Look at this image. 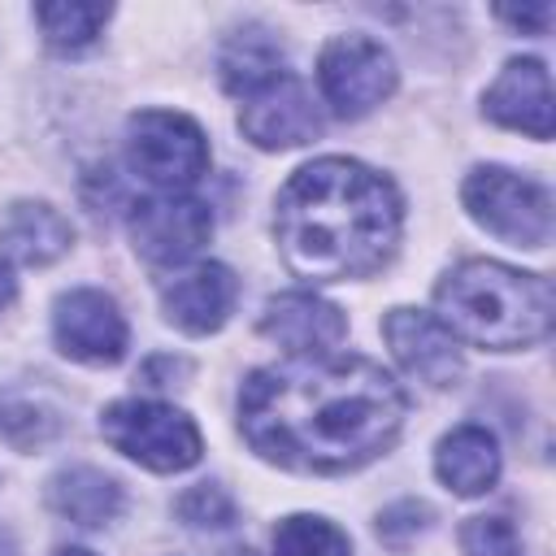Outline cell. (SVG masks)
<instances>
[{
	"label": "cell",
	"instance_id": "cell-11",
	"mask_svg": "<svg viewBox=\"0 0 556 556\" xmlns=\"http://www.w3.org/2000/svg\"><path fill=\"white\" fill-rule=\"evenodd\" d=\"M382 339L408 378L426 387H452L460 378V343L447 334V326L434 313L391 308L382 317Z\"/></svg>",
	"mask_w": 556,
	"mask_h": 556
},
{
	"label": "cell",
	"instance_id": "cell-1",
	"mask_svg": "<svg viewBox=\"0 0 556 556\" xmlns=\"http://www.w3.org/2000/svg\"><path fill=\"white\" fill-rule=\"evenodd\" d=\"M408 400L369 356H291L252 369L239 391V430L256 456L295 473H348L382 456Z\"/></svg>",
	"mask_w": 556,
	"mask_h": 556
},
{
	"label": "cell",
	"instance_id": "cell-24",
	"mask_svg": "<svg viewBox=\"0 0 556 556\" xmlns=\"http://www.w3.org/2000/svg\"><path fill=\"white\" fill-rule=\"evenodd\" d=\"M430 526V508L417 500H400L378 517V539L382 543H408L413 534H421Z\"/></svg>",
	"mask_w": 556,
	"mask_h": 556
},
{
	"label": "cell",
	"instance_id": "cell-19",
	"mask_svg": "<svg viewBox=\"0 0 556 556\" xmlns=\"http://www.w3.org/2000/svg\"><path fill=\"white\" fill-rule=\"evenodd\" d=\"M109 17H113L109 4H39L35 9V22H39L48 48H56V52L91 48Z\"/></svg>",
	"mask_w": 556,
	"mask_h": 556
},
{
	"label": "cell",
	"instance_id": "cell-20",
	"mask_svg": "<svg viewBox=\"0 0 556 556\" xmlns=\"http://www.w3.org/2000/svg\"><path fill=\"white\" fill-rule=\"evenodd\" d=\"M274 556H352V539L326 517H282L274 526Z\"/></svg>",
	"mask_w": 556,
	"mask_h": 556
},
{
	"label": "cell",
	"instance_id": "cell-25",
	"mask_svg": "<svg viewBox=\"0 0 556 556\" xmlns=\"http://www.w3.org/2000/svg\"><path fill=\"white\" fill-rule=\"evenodd\" d=\"M495 17H500V22H508V26H517V30L543 35V30H547V22H552V4H534V9H508V4H500V9H495Z\"/></svg>",
	"mask_w": 556,
	"mask_h": 556
},
{
	"label": "cell",
	"instance_id": "cell-26",
	"mask_svg": "<svg viewBox=\"0 0 556 556\" xmlns=\"http://www.w3.org/2000/svg\"><path fill=\"white\" fill-rule=\"evenodd\" d=\"M13 295H17V282H13V269H9L4 261H0V308H4V304H9Z\"/></svg>",
	"mask_w": 556,
	"mask_h": 556
},
{
	"label": "cell",
	"instance_id": "cell-6",
	"mask_svg": "<svg viewBox=\"0 0 556 556\" xmlns=\"http://www.w3.org/2000/svg\"><path fill=\"white\" fill-rule=\"evenodd\" d=\"M126 161L143 182L161 191H182L195 178H204L208 139L187 113L143 109L126 122Z\"/></svg>",
	"mask_w": 556,
	"mask_h": 556
},
{
	"label": "cell",
	"instance_id": "cell-15",
	"mask_svg": "<svg viewBox=\"0 0 556 556\" xmlns=\"http://www.w3.org/2000/svg\"><path fill=\"white\" fill-rule=\"evenodd\" d=\"M434 473L447 491L473 500L486 495L500 478V443L486 426H456L434 447Z\"/></svg>",
	"mask_w": 556,
	"mask_h": 556
},
{
	"label": "cell",
	"instance_id": "cell-8",
	"mask_svg": "<svg viewBox=\"0 0 556 556\" xmlns=\"http://www.w3.org/2000/svg\"><path fill=\"white\" fill-rule=\"evenodd\" d=\"M130 243L148 265H182L191 261L208 235H213V213L204 200L165 191L130 204Z\"/></svg>",
	"mask_w": 556,
	"mask_h": 556
},
{
	"label": "cell",
	"instance_id": "cell-23",
	"mask_svg": "<svg viewBox=\"0 0 556 556\" xmlns=\"http://www.w3.org/2000/svg\"><path fill=\"white\" fill-rule=\"evenodd\" d=\"M460 547L465 556H517V530L508 517H469L460 526Z\"/></svg>",
	"mask_w": 556,
	"mask_h": 556
},
{
	"label": "cell",
	"instance_id": "cell-18",
	"mask_svg": "<svg viewBox=\"0 0 556 556\" xmlns=\"http://www.w3.org/2000/svg\"><path fill=\"white\" fill-rule=\"evenodd\" d=\"M48 504H52V513L70 517L74 526H109L122 513V486L104 469L70 465V469L52 473Z\"/></svg>",
	"mask_w": 556,
	"mask_h": 556
},
{
	"label": "cell",
	"instance_id": "cell-14",
	"mask_svg": "<svg viewBox=\"0 0 556 556\" xmlns=\"http://www.w3.org/2000/svg\"><path fill=\"white\" fill-rule=\"evenodd\" d=\"M261 334L282 343L291 356H321V352L343 343L348 317L330 300H321L313 291H282V295H274L265 304Z\"/></svg>",
	"mask_w": 556,
	"mask_h": 556
},
{
	"label": "cell",
	"instance_id": "cell-9",
	"mask_svg": "<svg viewBox=\"0 0 556 556\" xmlns=\"http://www.w3.org/2000/svg\"><path fill=\"white\" fill-rule=\"evenodd\" d=\"M52 339L78 365H117L126 356L130 330L113 295L96 287H74L52 308Z\"/></svg>",
	"mask_w": 556,
	"mask_h": 556
},
{
	"label": "cell",
	"instance_id": "cell-10",
	"mask_svg": "<svg viewBox=\"0 0 556 556\" xmlns=\"http://www.w3.org/2000/svg\"><path fill=\"white\" fill-rule=\"evenodd\" d=\"M239 130L265 148V152H278V148H300L308 143L317 130H321V113L308 96V87L287 70L278 83H269L265 91L248 96L243 109H239Z\"/></svg>",
	"mask_w": 556,
	"mask_h": 556
},
{
	"label": "cell",
	"instance_id": "cell-12",
	"mask_svg": "<svg viewBox=\"0 0 556 556\" xmlns=\"http://www.w3.org/2000/svg\"><path fill=\"white\" fill-rule=\"evenodd\" d=\"M482 113L495 126L530 139H552V78L539 56H513L482 96Z\"/></svg>",
	"mask_w": 556,
	"mask_h": 556
},
{
	"label": "cell",
	"instance_id": "cell-17",
	"mask_svg": "<svg viewBox=\"0 0 556 556\" xmlns=\"http://www.w3.org/2000/svg\"><path fill=\"white\" fill-rule=\"evenodd\" d=\"M217 74H222V87L230 96L248 100V96L265 91L269 83H278L287 74L282 43L265 26H239V30L226 35V43L217 52Z\"/></svg>",
	"mask_w": 556,
	"mask_h": 556
},
{
	"label": "cell",
	"instance_id": "cell-2",
	"mask_svg": "<svg viewBox=\"0 0 556 556\" xmlns=\"http://www.w3.org/2000/svg\"><path fill=\"white\" fill-rule=\"evenodd\" d=\"M404 204L378 169L321 156L300 165L274 200V239L304 282H352L382 269L400 243Z\"/></svg>",
	"mask_w": 556,
	"mask_h": 556
},
{
	"label": "cell",
	"instance_id": "cell-27",
	"mask_svg": "<svg viewBox=\"0 0 556 556\" xmlns=\"http://www.w3.org/2000/svg\"><path fill=\"white\" fill-rule=\"evenodd\" d=\"M56 556H96V552H87V547H61Z\"/></svg>",
	"mask_w": 556,
	"mask_h": 556
},
{
	"label": "cell",
	"instance_id": "cell-21",
	"mask_svg": "<svg viewBox=\"0 0 556 556\" xmlns=\"http://www.w3.org/2000/svg\"><path fill=\"white\" fill-rule=\"evenodd\" d=\"M61 430V417L39 404V400H26V395H4L0 400V439L30 452V447H43L52 434Z\"/></svg>",
	"mask_w": 556,
	"mask_h": 556
},
{
	"label": "cell",
	"instance_id": "cell-4",
	"mask_svg": "<svg viewBox=\"0 0 556 556\" xmlns=\"http://www.w3.org/2000/svg\"><path fill=\"white\" fill-rule=\"evenodd\" d=\"M465 213L513 248H543L552 239V191L517 169L478 165L460 187Z\"/></svg>",
	"mask_w": 556,
	"mask_h": 556
},
{
	"label": "cell",
	"instance_id": "cell-13",
	"mask_svg": "<svg viewBox=\"0 0 556 556\" xmlns=\"http://www.w3.org/2000/svg\"><path fill=\"white\" fill-rule=\"evenodd\" d=\"M239 300V278L217 265V261H200L182 274H174L165 287H161V308H165V321L187 330V334H213L226 326L230 308Z\"/></svg>",
	"mask_w": 556,
	"mask_h": 556
},
{
	"label": "cell",
	"instance_id": "cell-3",
	"mask_svg": "<svg viewBox=\"0 0 556 556\" xmlns=\"http://www.w3.org/2000/svg\"><path fill=\"white\" fill-rule=\"evenodd\" d=\"M434 317L447 334L486 352L534 348L552 330V282L500 261H460L434 287Z\"/></svg>",
	"mask_w": 556,
	"mask_h": 556
},
{
	"label": "cell",
	"instance_id": "cell-22",
	"mask_svg": "<svg viewBox=\"0 0 556 556\" xmlns=\"http://www.w3.org/2000/svg\"><path fill=\"white\" fill-rule=\"evenodd\" d=\"M174 513L195 530H226L235 521V500L217 482H195L174 500Z\"/></svg>",
	"mask_w": 556,
	"mask_h": 556
},
{
	"label": "cell",
	"instance_id": "cell-7",
	"mask_svg": "<svg viewBox=\"0 0 556 556\" xmlns=\"http://www.w3.org/2000/svg\"><path fill=\"white\" fill-rule=\"evenodd\" d=\"M395 56L369 35H334L317 56L321 100L339 117H365L395 91Z\"/></svg>",
	"mask_w": 556,
	"mask_h": 556
},
{
	"label": "cell",
	"instance_id": "cell-16",
	"mask_svg": "<svg viewBox=\"0 0 556 556\" xmlns=\"http://www.w3.org/2000/svg\"><path fill=\"white\" fill-rule=\"evenodd\" d=\"M74 226L43 200H17L0 217V248L17 265H52L70 252Z\"/></svg>",
	"mask_w": 556,
	"mask_h": 556
},
{
	"label": "cell",
	"instance_id": "cell-5",
	"mask_svg": "<svg viewBox=\"0 0 556 556\" xmlns=\"http://www.w3.org/2000/svg\"><path fill=\"white\" fill-rule=\"evenodd\" d=\"M100 434L135 465L152 473H182L200 460L204 443L195 421L161 400H117L100 417Z\"/></svg>",
	"mask_w": 556,
	"mask_h": 556
}]
</instances>
